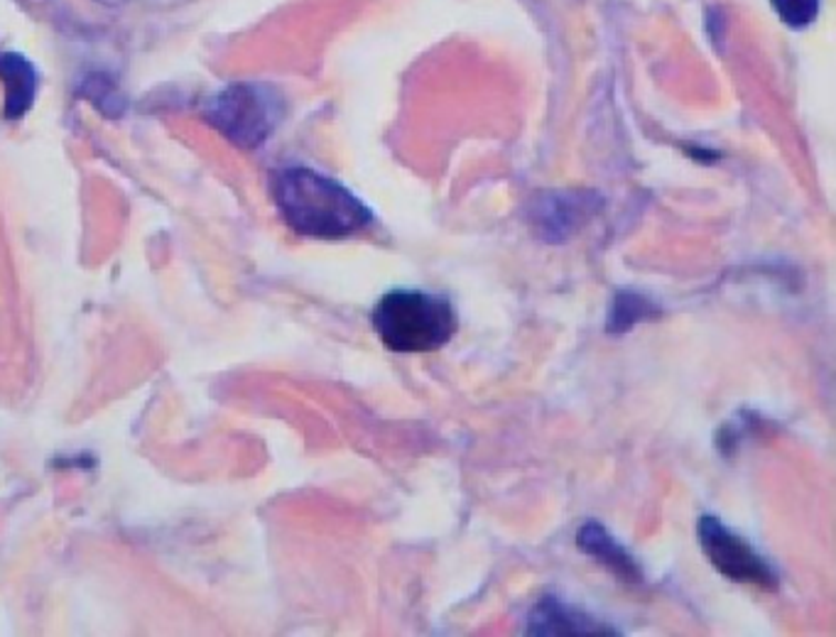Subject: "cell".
Here are the masks:
<instances>
[{
	"label": "cell",
	"instance_id": "obj_3",
	"mask_svg": "<svg viewBox=\"0 0 836 637\" xmlns=\"http://www.w3.org/2000/svg\"><path fill=\"white\" fill-rule=\"evenodd\" d=\"M207 121L243 150L263 145L282 116L280 96L263 84H233L209 101Z\"/></svg>",
	"mask_w": 836,
	"mask_h": 637
},
{
	"label": "cell",
	"instance_id": "obj_10",
	"mask_svg": "<svg viewBox=\"0 0 836 637\" xmlns=\"http://www.w3.org/2000/svg\"><path fill=\"white\" fill-rule=\"evenodd\" d=\"M773 10L787 28L802 30L819 15V0H771Z\"/></svg>",
	"mask_w": 836,
	"mask_h": 637
},
{
	"label": "cell",
	"instance_id": "obj_9",
	"mask_svg": "<svg viewBox=\"0 0 836 637\" xmlns=\"http://www.w3.org/2000/svg\"><path fill=\"white\" fill-rule=\"evenodd\" d=\"M660 316V306L652 304L648 297L636 292H618L612 304V314H608L606 328L608 334H628L633 326L652 322Z\"/></svg>",
	"mask_w": 836,
	"mask_h": 637
},
{
	"label": "cell",
	"instance_id": "obj_2",
	"mask_svg": "<svg viewBox=\"0 0 836 637\" xmlns=\"http://www.w3.org/2000/svg\"><path fill=\"white\" fill-rule=\"evenodd\" d=\"M373 328L393 354H429L445 348L457 334V310L445 294L393 290L373 310Z\"/></svg>",
	"mask_w": 836,
	"mask_h": 637
},
{
	"label": "cell",
	"instance_id": "obj_5",
	"mask_svg": "<svg viewBox=\"0 0 836 637\" xmlns=\"http://www.w3.org/2000/svg\"><path fill=\"white\" fill-rule=\"evenodd\" d=\"M596 207L598 201L592 195H545L530 209V221L542 241L562 243L584 229Z\"/></svg>",
	"mask_w": 836,
	"mask_h": 637
},
{
	"label": "cell",
	"instance_id": "obj_4",
	"mask_svg": "<svg viewBox=\"0 0 836 637\" xmlns=\"http://www.w3.org/2000/svg\"><path fill=\"white\" fill-rule=\"evenodd\" d=\"M697 537L709 564L733 584H749L761 591H777L781 578L775 568L755 552L741 534L729 530L714 515H702L697 522Z\"/></svg>",
	"mask_w": 836,
	"mask_h": 637
},
{
	"label": "cell",
	"instance_id": "obj_6",
	"mask_svg": "<svg viewBox=\"0 0 836 637\" xmlns=\"http://www.w3.org/2000/svg\"><path fill=\"white\" fill-rule=\"evenodd\" d=\"M530 635H562V637H598V635H618V630L608 628L606 623L596 620L584 610H576L557 596H542L535 608L527 616Z\"/></svg>",
	"mask_w": 836,
	"mask_h": 637
},
{
	"label": "cell",
	"instance_id": "obj_8",
	"mask_svg": "<svg viewBox=\"0 0 836 637\" xmlns=\"http://www.w3.org/2000/svg\"><path fill=\"white\" fill-rule=\"evenodd\" d=\"M0 84L6 88L3 113L8 121H18L35 104L40 79L35 66L15 52L0 54Z\"/></svg>",
	"mask_w": 836,
	"mask_h": 637
},
{
	"label": "cell",
	"instance_id": "obj_7",
	"mask_svg": "<svg viewBox=\"0 0 836 637\" xmlns=\"http://www.w3.org/2000/svg\"><path fill=\"white\" fill-rule=\"evenodd\" d=\"M576 547H579L586 556H592L594 562L608 568L618 582L628 586H642V572L640 564L633 560L630 552L614 540V534L608 532L602 522H584L576 532Z\"/></svg>",
	"mask_w": 836,
	"mask_h": 637
},
{
	"label": "cell",
	"instance_id": "obj_1",
	"mask_svg": "<svg viewBox=\"0 0 836 637\" xmlns=\"http://www.w3.org/2000/svg\"><path fill=\"white\" fill-rule=\"evenodd\" d=\"M275 207L292 231L320 241H342L368 229L373 213L336 179L314 169H282L273 179Z\"/></svg>",
	"mask_w": 836,
	"mask_h": 637
}]
</instances>
